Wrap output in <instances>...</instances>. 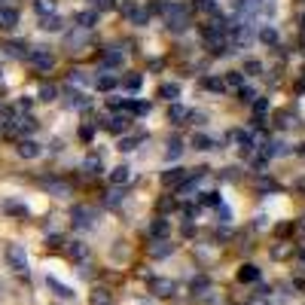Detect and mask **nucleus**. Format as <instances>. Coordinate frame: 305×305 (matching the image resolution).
Returning <instances> with one entry per match:
<instances>
[{"label": "nucleus", "mask_w": 305, "mask_h": 305, "mask_svg": "<svg viewBox=\"0 0 305 305\" xmlns=\"http://www.w3.org/2000/svg\"><path fill=\"white\" fill-rule=\"evenodd\" d=\"M147 254H150L153 260H165V257L174 254V244H171L168 238H153V244L147 247Z\"/></svg>", "instance_id": "nucleus-6"}, {"label": "nucleus", "mask_w": 305, "mask_h": 305, "mask_svg": "<svg viewBox=\"0 0 305 305\" xmlns=\"http://www.w3.org/2000/svg\"><path fill=\"white\" fill-rule=\"evenodd\" d=\"M180 153H183L180 141H177V137H171V141H168V150H165V156H168V159H180Z\"/></svg>", "instance_id": "nucleus-24"}, {"label": "nucleus", "mask_w": 305, "mask_h": 305, "mask_svg": "<svg viewBox=\"0 0 305 305\" xmlns=\"http://www.w3.org/2000/svg\"><path fill=\"white\" fill-rule=\"evenodd\" d=\"M229 82H232V86H241V73H238V70H232V73H229Z\"/></svg>", "instance_id": "nucleus-46"}, {"label": "nucleus", "mask_w": 305, "mask_h": 305, "mask_svg": "<svg viewBox=\"0 0 305 305\" xmlns=\"http://www.w3.org/2000/svg\"><path fill=\"white\" fill-rule=\"evenodd\" d=\"M165 15H168V27H174V31H183V27H186V12H183V6L171 3V6H165Z\"/></svg>", "instance_id": "nucleus-5"}, {"label": "nucleus", "mask_w": 305, "mask_h": 305, "mask_svg": "<svg viewBox=\"0 0 305 305\" xmlns=\"http://www.w3.org/2000/svg\"><path fill=\"white\" fill-rule=\"evenodd\" d=\"M254 110H257V116H263V113L269 110V101H266V98H260V101H254Z\"/></svg>", "instance_id": "nucleus-42"}, {"label": "nucleus", "mask_w": 305, "mask_h": 305, "mask_svg": "<svg viewBox=\"0 0 305 305\" xmlns=\"http://www.w3.org/2000/svg\"><path fill=\"white\" fill-rule=\"evenodd\" d=\"M189 287H192V296H202V293L211 287V281H208L205 275H199V278H192V284H189Z\"/></svg>", "instance_id": "nucleus-19"}, {"label": "nucleus", "mask_w": 305, "mask_h": 305, "mask_svg": "<svg viewBox=\"0 0 305 305\" xmlns=\"http://www.w3.org/2000/svg\"><path fill=\"white\" fill-rule=\"evenodd\" d=\"M168 116H171L174 122H180V119H186V116H189V110H186V107H180V104H174V107L168 110Z\"/></svg>", "instance_id": "nucleus-27"}, {"label": "nucleus", "mask_w": 305, "mask_h": 305, "mask_svg": "<svg viewBox=\"0 0 305 305\" xmlns=\"http://www.w3.org/2000/svg\"><path fill=\"white\" fill-rule=\"evenodd\" d=\"M128 125H131V119H128V116H113V119L107 122V128H110V131H128Z\"/></svg>", "instance_id": "nucleus-16"}, {"label": "nucleus", "mask_w": 305, "mask_h": 305, "mask_svg": "<svg viewBox=\"0 0 305 305\" xmlns=\"http://www.w3.org/2000/svg\"><path fill=\"white\" fill-rule=\"evenodd\" d=\"M192 147L196 150H214V141L208 134H192Z\"/></svg>", "instance_id": "nucleus-21"}, {"label": "nucleus", "mask_w": 305, "mask_h": 305, "mask_svg": "<svg viewBox=\"0 0 305 305\" xmlns=\"http://www.w3.org/2000/svg\"><path fill=\"white\" fill-rule=\"evenodd\" d=\"M104 202H107V205H119V202H122V192H107Z\"/></svg>", "instance_id": "nucleus-44"}, {"label": "nucleus", "mask_w": 305, "mask_h": 305, "mask_svg": "<svg viewBox=\"0 0 305 305\" xmlns=\"http://www.w3.org/2000/svg\"><path fill=\"white\" fill-rule=\"evenodd\" d=\"M92 3H95V6H101V9H107V6H110V0H92Z\"/></svg>", "instance_id": "nucleus-48"}, {"label": "nucleus", "mask_w": 305, "mask_h": 305, "mask_svg": "<svg viewBox=\"0 0 305 305\" xmlns=\"http://www.w3.org/2000/svg\"><path fill=\"white\" fill-rule=\"evenodd\" d=\"M18 156H21V159H37V156H40V144L31 141V137H24V141L18 144Z\"/></svg>", "instance_id": "nucleus-7"}, {"label": "nucleus", "mask_w": 305, "mask_h": 305, "mask_svg": "<svg viewBox=\"0 0 305 305\" xmlns=\"http://www.w3.org/2000/svg\"><path fill=\"white\" fill-rule=\"evenodd\" d=\"M238 281H241V284H254V281H260V269L251 266V263L241 266V269H238Z\"/></svg>", "instance_id": "nucleus-11"}, {"label": "nucleus", "mask_w": 305, "mask_h": 305, "mask_svg": "<svg viewBox=\"0 0 305 305\" xmlns=\"http://www.w3.org/2000/svg\"><path fill=\"white\" fill-rule=\"evenodd\" d=\"M18 24V12L9 9V6H0V31H9Z\"/></svg>", "instance_id": "nucleus-9"}, {"label": "nucleus", "mask_w": 305, "mask_h": 305, "mask_svg": "<svg viewBox=\"0 0 305 305\" xmlns=\"http://www.w3.org/2000/svg\"><path fill=\"white\" fill-rule=\"evenodd\" d=\"M18 122V131H34L37 128V119L34 116H21V119H15Z\"/></svg>", "instance_id": "nucleus-28"}, {"label": "nucleus", "mask_w": 305, "mask_h": 305, "mask_svg": "<svg viewBox=\"0 0 305 305\" xmlns=\"http://www.w3.org/2000/svg\"><path fill=\"white\" fill-rule=\"evenodd\" d=\"M95 86H98L101 92H110V89L116 86V79H113V76H98V79H95Z\"/></svg>", "instance_id": "nucleus-30"}, {"label": "nucleus", "mask_w": 305, "mask_h": 305, "mask_svg": "<svg viewBox=\"0 0 305 305\" xmlns=\"http://www.w3.org/2000/svg\"><path fill=\"white\" fill-rule=\"evenodd\" d=\"M92 220H95V211H92L89 205H76V208H73V214H70V223H73L76 229H89V226H92Z\"/></svg>", "instance_id": "nucleus-4"}, {"label": "nucleus", "mask_w": 305, "mask_h": 305, "mask_svg": "<svg viewBox=\"0 0 305 305\" xmlns=\"http://www.w3.org/2000/svg\"><path fill=\"white\" fill-rule=\"evenodd\" d=\"M238 98H241V101H254V89L241 86V89H238Z\"/></svg>", "instance_id": "nucleus-43"}, {"label": "nucleus", "mask_w": 305, "mask_h": 305, "mask_svg": "<svg viewBox=\"0 0 305 305\" xmlns=\"http://www.w3.org/2000/svg\"><path fill=\"white\" fill-rule=\"evenodd\" d=\"M122 12H125L134 24H147V18H150V15H147V9H137V6H125Z\"/></svg>", "instance_id": "nucleus-13"}, {"label": "nucleus", "mask_w": 305, "mask_h": 305, "mask_svg": "<svg viewBox=\"0 0 305 305\" xmlns=\"http://www.w3.org/2000/svg\"><path fill=\"white\" fill-rule=\"evenodd\" d=\"M125 89H131V92H134V89H141V76H137V73L125 76Z\"/></svg>", "instance_id": "nucleus-40"}, {"label": "nucleus", "mask_w": 305, "mask_h": 305, "mask_svg": "<svg viewBox=\"0 0 305 305\" xmlns=\"http://www.w3.org/2000/svg\"><path fill=\"white\" fill-rule=\"evenodd\" d=\"M180 180H183V168H171V171L162 174V183H165V186H177Z\"/></svg>", "instance_id": "nucleus-14"}, {"label": "nucleus", "mask_w": 305, "mask_h": 305, "mask_svg": "<svg viewBox=\"0 0 305 305\" xmlns=\"http://www.w3.org/2000/svg\"><path fill=\"white\" fill-rule=\"evenodd\" d=\"M159 95H162V98H168V101H174V98L180 95V86H177V82H165V86L159 89Z\"/></svg>", "instance_id": "nucleus-20"}, {"label": "nucleus", "mask_w": 305, "mask_h": 305, "mask_svg": "<svg viewBox=\"0 0 305 305\" xmlns=\"http://www.w3.org/2000/svg\"><path fill=\"white\" fill-rule=\"evenodd\" d=\"M137 141H141V134H137V137H122V141H119V150H122V153H131V150L137 147Z\"/></svg>", "instance_id": "nucleus-31"}, {"label": "nucleus", "mask_w": 305, "mask_h": 305, "mask_svg": "<svg viewBox=\"0 0 305 305\" xmlns=\"http://www.w3.org/2000/svg\"><path fill=\"white\" fill-rule=\"evenodd\" d=\"M205 202H208V205H220V196H217V192H208Z\"/></svg>", "instance_id": "nucleus-47"}, {"label": "nucleus", "mask_w": 305, "mask_h": 305, "mask_svg": "<svg viewBox=\"0 0 305 305\" xmlns=\"http://www.w3.org/2000/svg\"><path fill=\"white\" fill-rule=\"evenodd\" d=\"M27 61H31L40 73H49V70L55 67V58H52L49 52H43V49H31V52H27Z\"/></svg>", "instance_id": "nucleus-3"}, {"label": "nucleus", "mask_w": 305, "mask_h": 305, "mask_svg": "<svg viewBox=\"0 0 305 305\" xmlns=\"http://www.w3.org/2000/svg\"><path fill=\"white\" fill-rule=\"evenodd\" d=\"M34 9H37L40 15H49V12H55V0H37Z\"/></svg>", "instance_id": "nucleus-26"}, {"label": "nucleus", "mask_w": 305, "mask_h": 305, "mask_svg": "<svg viewBox=\"0 0 305 305\" xmlns=\"http://www.w3.org/2000/svg\"><path fill=\"white\" fill-rule=\"evenodd\" d=\"M49 287H52L61 299H70V296H73V290H70V287H64V284H61V281H55V278H49Z\"/></svg>", "instance_id": "nucleus-22"}, {"label": "nucleus", "mask_w": 305, "mask_h": 305, "mask_svg": "<svg viewBox=\"0 0 305 305\" xmlns=\"http://www.w3.org/2000/svg\"><path fill=\"white\" fill-rule=\"evenodd\" d=\"M287 254H290V247H284V244H281V247H275V251H272V257H275V260H284V257H287Z\"/></svg>", "instance_id": "nucleus-45"}, {"label": "nucleus", "mask_w": 305, "mask_h": 305, "mask_svg": "<svg viewBox=\"0 0 305 305\" xmlns=\"http://www.w3.org/2000/svg\"><path fill=\"white\" fill-rule=\"evenodd\" d=\"M205 89H211V92H223V79H217V76H208V79H205Z\"/></svg>", "instance_id": "nucleus-38"}, {"label": "nucleus", "mask_w": 305, "mask_h": 305, "mask_svg": "<svg viewBox=\"0 0 305 305\" xmlns=\"http://www.w3.org/2000/svg\"><path fill=\"white\" fill-rule=\"evenodd\" d=\"M76 24H79L82 31L95 27V24H98V12H95V9H86V12H76Z\"/></svg>", "instance_id": "nucleus-10"}, {"label": "nucleus", "mask_w": 305, "mask_h": 305, "mask_svg": "<svg viewBox=\"0 0 305 305\" xmlns=\"http://www.w3.org/2000/svg\"><path fill=\"white\" fill-rule=\"evenodd\" d=\"M6 263H9V269H12V272L27 275V254H24V247H21V244H9V247H6Z\"/></svg>", "instance_id": "nucleus-1"}, {"label": "nucleus", "mask_w": 305, "mask_h": 305, "mask_svg": "<svg viewBox=\"0 0 305 305\" xmlns=\"http://www.w3.org/2000/svg\"><path fill=\"white\" fill-rule=\"evenodd\" d=\"M55 95H58L55 86H43V89H40V101H55Z\"/></svg>", "instance_id": "nucleus-35"}, {"label": "nucleus", "mask_w": 305, "mask_h": 305, "mask_svg": "<svg viewBox=\"0 0 305 305\" xmlns=\"http://www.w3.org/2000/svg\"><path fill=\"white\" fill-rule=\"evenodd\" d=\"M302 266H305V254H302Z\"/></svg>", "instance_id": "nucleus-49"}, {"label": "nucleus", "mask_w": 305, "mask_h": 305, "mask_svg": "<svg viewBox=\"0 0 305 305\" xmlns=\"http://www.w3.org/2000/svg\"><path fill=\"white\" fill-rule=\"evenodd\" d=\"M244 70H247V73H263V64H260L257 58H247V61H244Z\"/></svg>", "instance_id": "nucleus-37"}, {"label": "nucleus", "mask_w": 305, "mask_h": 305, "mask_svg": "<svg viewBox=\"0 0 305 305\" xmlns=\"http://www.w3.org/2000/svg\"><path fill=\"white\" fill-rule=\"evenodd\" d=\"M49 192H55V196H61V199H64V196L70 192V186H67V183H55V180H52V183H49Z\"/></svg>", "instance_id": "nucleus-36"}, {"label": "nucleus", "mask_w": 305, "mask_h": 305, "mask_svg": "<svg viewBox=\"0 0 305 305\" xmlns=\"http://www.w3.org/2000/svg\"><path fill=\"white\" fill-rule=\"evenodd\" d=\"M70 82H76V86H89L86 70H70Z\"/></svg>", "instance_id": "nucleus-34"}, {"label": "nucleus", "mask_w": 305, "mask_h": 305, "mask_svg": "<svg viewBox=\"0 0 305 305\" xmlns=\"http://www.w3.org/2000/svg\"><path fill=\"white\" fill-rule=\"evenodd\" d=\"M110 180H113L116 186H122V183H128V180H131V168H128V165H119V168H113V174H110Z\"/></svg>", "instance_id": "nucleus-12"}, {"label": "nucleus", "mask_w": 305, "mask_h": 305, "mask_svg": "<svg viewBox=\"0 0 305 305\" xmlns=\"http://www.w3.org/2000/svg\"><path fill=\"white\" fill-rule=\"evenodd\" d=\"M67 257H70L73 263H86V260H89V247H86L82 241H70V247H67Z\"/></svg>", "instance_id": "nucleus-8"}, {"label": "nucleus", "mask_w": 305, "mask_h": 305, "mask_svg": "<svg viewBox=\"0 0 305 305\" xmlns=\"http://www.w3.org/2000/svg\"><path fill=\"white\" fill-rule=\"evenodd\" d=\"M86 43V34H67V49L73 52V46H82Z\"/></svg>", "instance_id": "nucleus-32"}, {"label": "nucleus", "mask_w": 305, "mask_h": 305, "mask_svg": "<svg viewBox=\"0 0 305 305\" xmlns=\"http://www.w3.org/2000/svg\"><path fill=\"white\" fill-rule=\"evenodd\" d=\"M254 305H260V302H254Z\"/></svg>", "instance_id": "nucleus-50"}, {"label": "nucleus", "mask_w": 305, "mask_h": 305, "mask_svg": "<svg viewBox=\"0 0 305 305\" xmlns=\"http://www.w3.org/2000/svg\"><path fill=\"white\" fill-rule=\"evenodd\" d=\"M3 208H6V211H9V214H21V217H24V214H27V208H24V205H15V202H6V205H3Z\"/></svg>", "instance_id": "nucleus-39"}, {"label": "nucleus", "mask_w": 305, "mask_h": 305, "mask_svg": "<svg viewBox=\"0 0 305 305\" xmlns=\"http://www.w3.org/2000/svg\"><path fill=\"white\" fill-rule=\"evenodd\" d=\"M150 293L159 296V299H168V296L177 293V284L171 278H150Z\"/></svg>", "instance_id": "nucleus-2"}, {"label": "nucleus", "mask_w": 305, "mask_h": 305, "mask_svg": "<svg viewBox=\"0 0 305 305\" xmlns=\"http://www.w3.org/2000/svg\"><path fill=\"white\" fill-rule=\"evenodd\" d=\"M92 305H110V293H107L104 287L92 290Z\"/></svg>", "instance_id": "nucleus-25"}, {"label": "nucleus", "mask_w": 305, "mask_h": 305, "mask_svg": "<svg viewBox=\"0 0 305 305\" xmlns=\"http://www.w3.org/2000/svg\"><path fill=\"white\" fill-rule=\"evenodd\" d=\"M82 168H86V174H101V168H104V165H101V159H95V156H92V159H86V165H82Z\"/></svg>", "instance_id": "nucleus-29"}, {"label": "nucleus", "mask_w": 305, "mask_h": 305, "mask_svg": "<svg viewBox=\"0 0 305 305\" xmlns=\"http://www.w3.org/2000/svg\"><path fill=\"white\" fill-rule=\"evenodd\" d=\"M168 235V220H156L150 226V238H165Z\"/></svg>", "instance_id": "nucleus-18"}, {"label": "nucleus", "mask_w": 305, "mask_h": 305, "mask_svg": "<svg viewBox=\"0 0 305 305\" xmlns=\"http://www.w3.org/2000/svg\"><path fill=\"white\" fill-rule=\"evenodd\" d=\"M235 137H238V147H241V153H251V150H254V137H251L247 131H238Z\"/></svg>", "instance_id": "nucleus-23"}, {"label": "nucleus", "mask_w": 305, "mask_h": 305, "mask_svg": "<svg viewBox=\"0 0 305 305\" xmlns=\"http://www.w3.org/2000/svg\"><path fill=\"white\" fill-rule=\"evenodd\" d=\"M64 104H67V107H86V104H89V98H86L82 92H73V89H70V92H67V101H64Z\"/></svg>", "instance_id": "nucleus-15"}, {"label": "nucleus", "mask_w": 305, "mask_h": 305, "mask_svg": "<svg viewBox=\"0 0 305 305\" xmlns=\"http://www.w3.org/2000/svg\"><path fill=\"white\" fill-rule=\"evenodd\" d=\"M263 40H266V43H278V31H275V27H266V31H263Z\"/></svg>", "instance_id": "nucleus-41"}, {"label": "nucleus", "mask_w": 305, "mask_h": 305, "mask_svg": "<svg viewBox=\"0 0 305 305\" xmlns=\"http://www.w3.org/2000/svg\"><path fill=\"white\" fill-rule=\"evenodd\" d=\"M104 64H107V67L122 64V52H107V55H104Z\"/></svg>", "instance_id": "nucleus-33"}, {"label": "nucleus", "mask_w": 305, "mask_h": 305, "mask_svg": "<svg viewBox=\"0 0 305 305\" xmlns=\"http://www.w3.org/2000/svg\"><path fill=\"white\" fill-rule=\"evenodd\" d=\"M43 31H61V18L55 15V12H49V15H43V24H40Z\"/></svg>", "instance_id": "nucleus-17"}]
</instances>
